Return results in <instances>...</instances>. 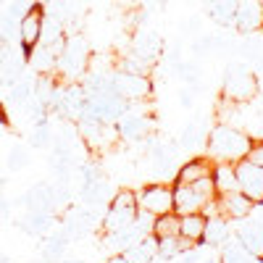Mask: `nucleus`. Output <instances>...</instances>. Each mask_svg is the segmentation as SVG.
Segmentation results:
<instances>
[{
    "label": "nucleus",
    "mask_w": 263,
    "mask_h": 263,
    "mask_svg": "<svg viewBox=\"0 0 263 263\" xmlns=\"http://www.w3.org/2000/svg\"><path fill=\"white\" fill-rule=\"evenodd\" d=\"M250 147H253V137L248 132L224 121L213 124L205 137V156L213 163H239L248 158Z\"/></svg>",
    "instance_id": "f257e3e1"
},
{
    "label": "nucleus",
    "mask_w": 263,
    "mask_h": 263,
    "mask_svg": "<svg viewBox=\"0 0 263 263\" xmlns=\"http://www.w3.org/2000/svg\"><path fill=\"white\" fill-rule=\"evenodd\" d=\"M258 87H260L258 74L248 61L234 58V61L227 63L224 79H221V100L234 103V105L250 103L253 98H258Z\"/></svg>",
    "instance_id": "f03ea898"
},
{
    "label": "nucleus",
    "mask_w": 263,
    "mask_h": 263,
    "mask_svg": "<svg viewBox=\"0 0 263 263\" xmlns=\"http://www.w3.org/2000/svg\"><path fill=\"white\" fill-rule=\"evenodd\" d=\"M171 184H174V211L179 216L200 213L211 200L218 197L213 177L197 179V182H171Z\"/></svg>",
    "instance_id": "7ed1b4c3"
},
{
    "label": "nucleus",
    "mask_w": 263,
    "mask_h": 263,
    "mask_svg": "<svg viewBox=\"0 0 263 263\" xmlns=\"http://www.w3.org/2000/svg\"><path fill=\"white\" fill-rule=\"evenodd\" d=\"M55 71L63 79H79L90 71V50H87L82 37H69L63 40V45L58 50V63Z\"/></svg>",
    "instance_id": "20e7f679"
},
{
    "label": "nucleus",
    "mask_w": 263,
    "mask_h": 263,
    "mask_svg": "<svg viewBox=\"0 0 263 263\" xmlns=\"http://www.w3.org/2000/svg\"><path fill=\"white\" fill-rule=\"evenodd\" d=\"M126 111H129V103L114 90H105L98 95H87V105H84L82 116H92L103 124H116Z\"/></svg>",
    "instance_id": "39448f33"
},
{
    "label": "nucleus",
    "mask_w": 263,
    "mask_h": 263,
    "mask_svg": "<svg viewBox=\"0 0 263 263\" xmlns=\"http://www.w3.org/2000/svg\"><path fill=\"white\" fill-rule=\"evenodd\" d=\"M137 205L150 216H163L174 211V184L168 182H150L137 190Z\"/></svg>",
    "instance_id": "423d86ee"
},
{
    "label": "nucleus",
    "mask_w": 263,
    "mask_h": 263,
    "mask_svg": "<svg viewBox=\"0 0 263 263\" xmlns=\"http://www.w3.org/2000/svg\"><path fill=\"white\" fill-rule=\"evenodd\" d=\"M42 24H45V6L34 3L27 16L18 21V50L24 55V61L29 63L34 48L40 45V37H42Z\"/></svg>",
    "instance_id": "0eeeda50"
},
{
    "label": "nucleus",
    "mask_w": 263,
    "mask_h": 263,
    "mask_svg": "<svg viewBox=\"0 0 263 263\" xmlns=\"http://www.w3.org/2000/svg\"><path fill=\"white\" fill-rule=\"evenodd\" d=\"M114 92L121 95L126 103H140L153 95V79L147 74H129V71H114Z\"/></svg>",
    "instance_id": "6e6552de"
},
{
    "label": "nucleus",
    "mask_w": 263,
    "mask_h": 263,
    "mask_svg": "<svg viewBox=\"0 0 263 263\" xmlns=\"http://www.w3.org/2000/svg\"><path fill=\"white\" fill-rule=\"evenodd\" d=\"M237 168V184H239V192H245L250 200L258 205H263V168L255 166L253 161H239L234 163Z\"/></svg>",
    "instance_id": "1a4fd4ad"
},
{
    "label": "nucleus",
    "mask_w": 263,
    "mask_h": 263,
    "mask_svg": "<svg viewBox=\"0 0 263 263\" xmlns=\"http://www.w3.org/2000/svg\"><path fill=\"white\" fill-rule=\"evenodd\" d=\"M116 135L124 140V142H142L150 137V132H153V121L145 116V114H137V111H126L116 124Z\"/></svg>",
    "instance_id": "9d476101"
},
{
    "label": "nucleus",
    "mask_w": 263,
    "mask_h": 263,
    "mask_svg": "<svg viewBox=\"0 0 263 263\" xmlns=\"http://www.w3.org/2000/svg\"><path fill=\"white\" fill-rule=\"evenodd\" d=\"M239 34H253L263 29V0H239L234 11V24Z\"/></svg>",
    "instance_id": "9b49d317"
},
{
    "label": "nucleus",
    "mask_w": 263,
    "mask_h": 263,
    "mask_svg": "<svg viewBox=\"0 0 263 263\" xmlns=\"http://www.w3.org/2000/svg\"><path fill=\"white\" fill-rule=\"evenodd\" d=\"M253 211H255V203L245 192L232 190V192L218 195V213L224 218H229V221H242V218L253 216Z\"/></svg>",
    "instance_id": "f8f14e48"
},
{
    "label": "nucleus",
    "mask_w": 263,
    "mask_h": 263,
    "mask_svg": "<svg viewBox=\"0 0 263 263\" xmlns=\"http://www.w3.org/2000/svg\"><path fill=\"white\" fill-rule=\"evenodd\" d=\"M132 53L140 55L142 61H147V63L153 66V63L161 58V53H163V40H161V34H158L156 29H147V27L137 29L135 37H132Z\"/></svg>",
    "instance_id": "ddd939ff"
},
{
    "label": "nucleus",
    "mask_w": 263,
    "mask_h": 263,
    "mask_svg": "<svg viewBox=\"0 0 263 263\" xmlns=\"http://www.w3.org/2000/svg\"><path fill=\"white\" fill-rule=\"evenodd\" d=\"M237 239L242 242L253 255H260L263 258V218H255V216H248L242 221H237Z\"/></svg>",
    "instance_id": "4468645a"
},
{
    "label": "nucleus",
    "mask_w": 263,
    "mask_h": 263,
    "mask_svg": "<svg viewBox=\"0 0 263 263\" xmlns=\"http://www.w3.org/2000/svg\"><path fill=\"white\" fill-rule=\"evenodd\" d=\"M229 224H232V221H229V218H224L221 213L208 216L200 245H203V248H211V250H218V248H221L227 239L232 237V227H229Z\"/></svg>",
    "instance_id": "2eb2a0df"
},
{
    "label": "nucleus",
    "mask_w": 263,
    "mask_h": 263,
    "mask_svg": "<svg viewBox=\"0 0 263 263\" xmlns=\"http://www.w3.org/2000/svg\"><path fill=\"white\" fill-rule=\"evenodd\" d=\"M111 197H114V192H111V187H108V182H105V177L103 179H95V182H82V192H79V200H82V205L84 208H108V203H111Z\"/></svg>",
    "instance_id": "dca6fc26"
},
{
    "label": "nucleus",
    "mask_w": 263,
    "mask_h": 263,
    "mask_svg": "<svg viewBox=\"0 0 263 263\" xmlns=\"http://www.w3.org/2000/svg\"><path fill=\"white\" fill-rule=\"evenodd\" d=\"M137 211H140V208H111V205H108V208L103 211V218H100L103 234H114V232L126 229L129 224H135Z\"/></svg>",
    "instance_id": "f3484780"
},
{
    "label": "nucleus",
    "mask_w": 263,
    "mask_h": 263,
    "mask_svg": "<svg viewBox=\"0 0 263 263\" xmlns=\"http://www.w3.org/2000/svg\"><path fill=\"white\" fill-rule=\"evenodd\" d=\"M213 174V161L208 156H195L190 161H184L177 168V177L174 182H197V179H205Z\"/></svg>",
    "instance_id": "a211bd4d"
},
{
    "label": "nucleus",
    "mask_w": 263,
    "mask_h": 263,
    "mask_svg": "<svg viewBox=\"0 0 263 263\" xmlns=\"http://www.w3.org/2000/svg\"><path fill=\"white\" fill-rule=\"evenodd\" d=\"M69 242H71L69 232H66L63 227H55V229L45 237V242H42V260H48V263H61L66 248H69Z\"/></svg>",
    "instance_id": "6ab92c4d"
},
{
    "label": "nucleus",
    "mask_w": 263,
    "mask_h": 263,
    "mask_svg": "<svg viewBox=\"0 0 263 263\" xmlns=\"http://www.w3.org/2000/svg\"><path fill=\"white\" fill-rule=\"evenodd\" d=\"M121 255L126 258V263H153L158 258V239L153 234H145L135 245H129Z\"/></svg>",
    "instance_id": "aec40b11"
},
{
    "label": "nucleus",
    "mask_w": 263,
    "mask_h": 263,
    "mask_svg": "<svg viewBox=\"0 0 263 263\" xmlns=\"http://www.w3.org/2000/svg\"><path fill=\"white\" fill-rule=\"evenodd\" d=\"M208 119H195V121H187L184 132H182V137H179V147L192 153L197 147H205V137H208V132L211 126H205Z\"/></svg>",
    "instance_id": "412c9836"
},
{
    "label": "nucleus",
    "mask_w": 263,
    "mask_h": 263,
    "mask_svg": "<svg viewBox=\"0 0 263 263\" xmlns=\"http://www.w3.org/2000/svg\"><path fill=\"white\" fill-rule=\"evenodd\" d=\"M77 132H79V137L90 145V147H98V145H103L105 137H108V124H103V121H98V119H92V116H79Z\"/></svg>",
    "instance_id": "4be33fe9"
},
{
    "label": "nucleus",
    "mask_w": 263,
    "mask_h": 263,
    "mask_svg": "<svg viewBox=\"0 0 263 263\" xmlns=\"http://www.w3.org/2000/svg\"><path fill=\"white\" fill-rule=\"evenodd\" d=\"M239 0H205V13L218 27H232L234 24V11Z\"/></svg>",
    "instance_id": "5701e85b"
},
{
    "label": "nucleus",
    "mask_w": 263,
    "mask_h": 263,
    "mask_svg": "<svg viewBox=\"0 0 263 263\" xmlns=\"http://www.w3.org/2000/svg\"><path fill=\"white\" fill-rule=\"evenodd\" d=\"M205 221H208L205 213H187V216H182V221H179V237L190 239L192 245H200L203 232H205Z\"/></svg>",
    "instance_id": "b1692460"
},
{
    "label": "nucleus",
    "mask_w": 263,
    "mask_h": 263,
    "mask_svg": "<svg viewBox=\"0 0 263 263\" xmlns=\"http://www.w3.org/2000/svg\"><path fill=\"white\" fill-rule=\"evenodd\" d=\"M213 184H216V192L224 195V192H232V190H239L237 184V168L234 163H213Z\"/></svg>",
    "instance_id": "393cba45"
},
{
    "label": "nucleus",
    "mask_w": 263,
    "mask_h": 263,
    "mask_svg": "<svg viewBox=\"0 0 263 263\" xmlns=\"http://www.w3.org/2000/svg\"><path fill=\"white\" fill-rule=\"evenodd\" d=\"M195 245L190 242V239L184 237H166V239H158V258H163L166 263L168 260H177L179 255H184L187 250H192Z\"/></svg>",
    "instance_id": "a878e982"
},
{
    "label": "nucleus",
    "mask_w": 263,
    "mask_h": 263,
    "mask_svg": "<svg viewBox=\"0 0 263 263\" xmlns=\"http://www.w3.org/2000/svg\"><path fill=\"white\" fill-rule=\"evenodd\" d=\"M179 221H182V216L177 211H171V213H163V216H156L153 218V237L156 239H166V237H177L179 234Z\"/></svg>",
    "instance_id": "bb28decb"
},
{
    "label": "nucleus",
    "mask_w": 263,
    "mask_h": 263,
    "mask_svg": "<svg viewBox=\"0 0 263 263\" xmlns=\"http://www.w3.org/2000/svg\"><path fill=\"white\" fill-rule=\"evenodd\" d=\"M21 227L29 229L32 234H50L55 229V218L48 211H29L27 218L21 221Z\"/></svg>",
    "instance_id": "cd10ccee"
},
{
    "label": "nucleus",
    "mask_w": 263,
    "mask_h": 263,
    "mask_svg": "<svg viewBox=\"0 0 263 263\" xmlns=\"http://www.w3.org/2000/svg\"><path fill=\"white\" fill-rule=\"evenodd\" d=\"M29 63H34V69L40 74H48V71H55V63H58V50L55 48H48V45H37Z\"/></svg>",
    "instance_id": "c85d7f7f"
},
{
    "label": "nucleus",
    "mask_w": 263,
    "mask_h": 263,
    "mask_svg": "<svg viewBox=\"0 0 263 263\" xmlns=\"http://www.w3.org/2000/svg\"><path fill=\"white\" fill-rule=\"evenodd\" d=\"M29 145L37 147V150H48L53 145V135H50V126H48V116L37 119L32 135H29Z\"/></svg>",
    "instance_id": "c756f323"
},
{
    "label": "nucleus",
    "mask_w": 263,
    "mask_h": 263,
    "mask_svg": "<svg viewBox=\"0 0 263 263\" xmlns=\"http://www.w3.org/2000/svg\"><path fill=\"white\" fill-rule=\"evenodd\" d=\"M116 69H119V71H129V74H150V63L142 61V58L135 55V53H126V55L119 58Z\"/></svg>",
    "instance_id": "7c9ffc66"
},
{
    "label": "nucleus",
    "mask_w": 263,
    "mask_h": 263,
    "mask_svg": "<svg viewBox=\"0 0 263 263\" xmlns=\"http://www.w3.org/2000/svg\"><path fill=\"white\" fill-rule=\"evenodd\" d=\"M190 53H192V55H197V58L216 53V34H200V37H192V42H190Z\"/></svg>",
    "instance_id": "2f4dec72"
},
{
    "label": "nucleus",
    "mask_w": 263,
    "mask_h": 263,
    "mask_svg": "<svg viewBox=\"0 0 263 263\" xmlns=\"http://www.w3.org/2000/svg\"><path fill=\"white\" fill-rule=\"evenodd\" d=\"M6 163H8V168H11V171H21V168H27V166H29V153H27V147H21V145L11 147Z\"/></svg>",
    "instance_id": "473e14b6"
},
{
    "label": "nucleus",
    "mask_w": 263,
    "mask_h": 263,
    "mask_svg": "<svg viewBox=\"0 0 263 263\" xmlns=\"http://www.w3.org/2000/svg\"><path fill=\"white\" fill-rule=\"evenodd\" d=\"M34 3H37V0H6V16H11V18L21 21Z\"/></svg>",
    "instance_id": "72a5a7b5"
},
{
    "label": "nucleus",
    "mask_w": 263,
    "mask_h": 263,
    "mask_svg": "<svg viewBox=\"0 0 263 263\" xmlns=\"http://www.w3.org/2000/svg\"><path fill=\"white\" fill-rule=\"evenodd\" d=\"M248 161H253L255 166L263 168V140H253V147L248 153Z\"/></svg>",
    "instance_id": "f704fd0d"
},
{
    "label": "nucleus",
    "mask_w": 263,
    "mask_h": 263,
    "mask_svg": "<svg viewBox=\"0 0 263 263\" xmlns=\"http://www.w3.org/2000/svg\"><path fill=\"white\" fill-rule=\"evenodd\" d=\"M95 179H103L100 166H98V163H87V166H82V182H95Z\"/></svg>",
    "instance_id": "c9c22d12"
},
{
    "label": "nucleus",
    "mask_w": 263,
    "mask_h": 263,
    "mask_svg": "<svg viewBox=\"0 0 263 263\" xmlns=\"http://www.w3.org/2000/svg\"><path fill=\"white\" fill-rule=\"evenodd\" d=\"M197 32H200V18H197V16H190V18H184V24H182V34H187V37H195Z\"/></svg>",
    "instance_id": "e433bc0d"
},
{
    "label": "nucleus",
    "mask_w": 263,
    "mask_h": 263,
    "mask_svg": "<svg viewBox=\"0 0 263 263\" xmlns=\"http://www.w3.org/2000/svg\"><path fill=\"white\" fill-rule=\"evenodd\" d=\"M179 105L182 108H195V90H190V87H184V90H179Z\"/></svg>",
    "instance_id": "4c0bfd02"
},
{
    "label": "nucleus",
    "mask_w": 263,
    "mask_h": 263,
    "mask_svg": "<svg viewBox=\"0 0 263 263\" xmlns=\"http://www.w3.org/2000/svg\"><path fill=\"white\" fill-rule=\"evenodd\" d=\"M103 263H126V258H124L121 253H114V255H108Z\"/></svg>",
    "instance_id": "58836bf2"
},
{
    "label": "nucleus",
    "mask_w": 263,
    "mask_h": 263,
    "mask_svg": "<svg viewBox=\"0 0 263 263\" xmlns=\"http://www.w3.org/2000/svg\"><path fill=\"white\" fill-rule=\"evenodd\" d=\"M0 124H3V126L11 124V121H8V114H6V108H3V103H0Z\"/></svg>",
    "instance_id": "ea45409f"
},
{
    "label": "nucleus",
    "mask_w": 263,
    "mask_h": 263,
    "mask_svg": "<svg viewBox=\"0 0 263 263\" xmlns=\"http://www.w3.org/2000/svg\"><path fill=\"white\" fill-rule=\"evenodd\" d=\"M150 3H156V6H158V8H163V6H166V3H168V0H150Z\"/></svg>",
    "instance_id": "a19ab883"
},
{
    "label": "nucleus",
    "mask_w": 263,
    "mask_h": 263,
    "mask_svg": "<svg viewBox=\"0 0 263 263\" xmlns=\"http://www.w3.org/2000/svg\"><path fill=\"white\" fill-rule=\"evenodd\" d=\"M61 263H84V260H79V258H69V260H66V258H63Z\"/></svg>",
    "instance_id": "79ce46f5"
},
{
    "label": "nucleus",
    "mask_w": 263,
    "mask_h": 263,
    "mask_svg": "<svg viewBox=\"0 0 263 263\" xmlns=\"http://www.w3.org/2000/svg\"><path fill=\"white\" fill-rule=\"evenodd\" d=\"M197 263H216V258H200Z\"/></svg>",
    "instance_id": "37998d69"
},
{
    "label": "nucleus",
    "mask_w": 263,
    "mask_h": 263,
    "mask_svg": "<svg viewBox=\"0 0 263 263\" xmlns=\"http://www.w3.org/2000/svg\"><path fill=\"white\" fill-rule=\"evenodd\" d=\"M0 263H11V258H8V255H3V253H0Z\"/></svg>",
    "instance_id": "c03bdc74"
},
{
    "label": "nucleus",
    "mask_w": 263,
    "mask_h": 263,
    "mask_svg": "<svg viewBox=\"0 0 263 263\" xmlns=\"http://www.w3.org/2000/svg\"><path fill=\"white\" fill-rule=\"evenodd\" d=\"M3 205H8V203H6V200H3V197H0V211H3Z\"/></svg>",
    "instance_id": "a18cd8bd"
},
{
    "label": "nucleus",
    "mask_w": 263,
    "mask_h": 263,
    "mask_svg": "<svg viewBox=\"0 0 263 263\" xmlns=\"http://www.w3.org/2000/svg\"><path fill=\"white\" fill-rule=\"evenodd\" d=\"M37 3H42V6H48V3H50V0H37Z\"/></svg>",
    "instance_id": "49530a36"
},
{
    "label": "nucleus",
    "mask_w": 263,
    "mask_h": 263,
    "mask_svg": "<svg viewBox=\"0 0 263 263\" xmlns=\"http://www.w3.org/2000/svg\"><path fill=\"white\" fill-rule=\"evenodd\" d=\"M29 263H48V260H42V258H40V260H29Z\"/></svg>",
    "instance_id": "de8ad7c7"
},
{
    "label": "nucleus",
    "mask_w": 263,
    "mask_h": 263,
    "mask_svg": "<svg viewBox=\"0 0 263 263\" xmlns=\"http://www.w3.org/2000/svg\"><path fill=\"white\" fill-rule=\"evenodd\" d=\"M0 21H3V16H0Z\"/></svg>",
    "instance_id": "09e8293b"
},
{
    "label": "nucleus",
    "mask_w": 263,
    "mask_h": 263,
    "mask_svg": "<svg viewBox=\"0 0 263 263\" xmlns=\"http://www.w3.org/2000/svg\"><path fill=\"white\" fill-rule=\"evenodd\" d=\"M0 3H3V0H0Z\"/></svg>",
    "instance_id": "8fccbe9b"
},
{
    "label": "nucleus",
    "mask_w": 263,
    "mask_h": 263,
    "mask_svg": "<svg viewBox=\"0 0 263 263\" xmlns=\"http://www.w3.org/2000/svg\"><path fill=\"white\" fill-rule=\"evenodd\" d=\"M260 218H263V216H260Z\"/></svg>",
    "instance_id": "3c124183"
}]
</instances>
